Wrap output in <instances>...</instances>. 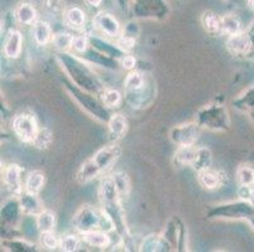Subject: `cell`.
Instances as JSON below:
<instances>
[{"label": "cell", "mask_w": 254, "mask_h": 252, "mask_svg": "<svg viewBox=\"0 0 254 252\" xmlns=\"http://www.w3.org/2000/svg\"><path fill=\"white\" fill-rule=\"evenodd\" d=\"M94 27L108 37H114L118 38L122 33V25L118 22L117 18L110 13L100 11L94 17Z\"/></svg>", "instance_id": "obj_14"}, {"label": "cell", "mask_w": 254, "mask_h": 252, "mask_svg": "<svg viewBox=\"0 0 254 252\" xmlns=\"http://www.w3.org/2000/svg\"><path fill=\"white\" fill-rule=\"evenodd\" d=\"M195 122L200 129L224 133L230 128L229 111L223 103H207L201 108H198L195 115Z\"/></svg>", "instance_id": "obj_4"}, {"label": "cell", "mask_w": 254, "mask_h": 252, "mask_svg": "<svg viewBox=\"0 0 254 252\" xmlns=\"http://www.w3.org/2000/svg\"><path fill=\"white\" fill-rule=\"evenodd\" d=\"M11 129L19 140L32 144L39 130L37 119L31 114H18L11 121Z\"/></svg>", "instance_id": "obj_9"}, {"label": "cell", "mask_w": 254, "mask_h": 252, "mask_svg": "<svg viewBox=\"0 0 254 252\" xmlns=\"http://www.w3.org/2000/svg\"><path fill=\"white\" fill-rule=\"evenodd\" d=\"M39 240H41V245L46 247L47 250H56L60 247V242L61 239H59L53 231L51 232H42L39 233Z\"/></svg>", "instance_id": "obj_45"}, {"label": "cell", "mask_w": 254, "mask_h": 252, "mask_svg": "<svg viewBox=\"0 0 254 252\" xmlns=\"http://www.w3.org/2000/svg\"><path fill=\"white\" fill-rule=\"evenodd\" d=\"M247 32H248V33H254V22L252 23V25L249 27V29Z\"/></svg>", "instance_id": "obj_55"}, {"label": "cell", "mask_w": 254, "mask_h": 252, "mask_svg": "<svg viewBox=\"0 0 254 252\" xmlns=\"http://www.w3.org/2000/svg\"><path fill=\"white\" fill-rule=\"evenodd\" d=\"M212 165V152L209 148L200 147L196 149L195 159L192 161V168L196 173H200L205 169H209Z\"/></svg>", "instance_id": "obj_27"}, {"label": "cell", "mask_w": 254, "mask_h": 252, "mask_svg": "<svg viewBox=\"0 0 254 252\" xmlns=\"http://www.w3.org/2000/svg\"><path fill=\"white\" fill-rule=\"evenodd\" d=\"M201 24L209 34H221V17L215 11H204L201 15Z\"/></svg>", "instance_id": "obj_32"}, {"label": "cell", "mask_w": 254, "mask_h": 252, "mask_svg": "<svg viewBox=\"0 0 254 252\" xmlns=\"http://www.w3.org/2000/svg\"><path fill=\"white\" fill-rule=\"evenodd\" d=\"M196 147H179V149L175 152L173 161L177 166H191L192 161L195 159Z\"/></svg>", "instance_id": "obj_37"}, {"label": "cell", "mask_w": 254, "mask_h": 252, "mask_svg": "<svg viewBox=\"0 0 254 252\" xmlns=\"http://www.w3.org/2000/svg\"><path fill=\"white\" fill-rule=\"evenodd\" d=\"M81 239L84 244L90 247H96V249H106L112 245V237L110 233L101 230H92L89 232L81 233Z\"/></svg>", "instance_id": "obj_22"}, {"label": "cell", "mask_w": 254, "mask_h": 252, "mask_svg": "<svg viewBox=\"0 0 254 252\" xmlns=\"http://www.w3.org/2000/svg\"><path fill=\"white\" fill-rule=\"evenodd\" d=\"M101 208H94L90 204H84L78 208L73 214L72 223L78 233L89 232L92 230H99Z\"/></svg>", "instance_id": "obj_8"}, {"label": "cell", "mask_w": 254, "mask_h": 252, "mask_svg": "<svg viewBox=\"0 0 254 252\" xmlns=\"http://www.w3.org/2000/svg\"><path fill=\"white\" fill-rule=\"evenodd\" d=\"M226 179H228V177H226L225 173L221 172V170L212 169V168L197 173L198 184L207 191L220 189L226 183Z\"/></svg>", "instance_id": "obj_16"}, {"label": "cell", "mask_w": 254, "mask_h": 252, "mask_svg": "<svg viewBox=\"0 0 254 252\" xmlns=\"http://www.w3.org/2000/svg\"><path fill=\"white\" fill-rule=\"evenodd\" d=\"M226 1H229L232 4H243L247 3V0H226Z\"/></svg>", "instance_id": "obj_52"}, {"label": "cell", "mask_w": 254, "mask_h": 252, "mask_svg": "<svg viewBox=\"0 0 254 252\" xmlns=\"http://www.w3.org/2000/svg\"><path fill=\"white\" fill-rule=\"evenodd\" d=\"M226 50L230 54L235 55V57H240V55H249L253 52V45H252L251 34L247 31L240 32L238 34H233V36H228L226 39Z\"/></svg>", "instance_id": "obj_13"}, {"label": "cell", "mask_w": 254, "mask_h": 252, "mask_svg": "<svg viewBox=\"0 0 254 252\" xmlns=\"http://www.w3.org/2000/svg\"><path fill=\"white\" fill-rule=\"evenodd\" d=\"M18 201H19V205L23 214L27 217L38 216L45 209L42 201L39 200L38 194L36 193L24 191L20 196H18Z\"/></svg>", "instance_id": "obj_17"}, {"label": "cell", "mask_w": 254, "mask_h": 252, "mask_svg": "<svg viewBox=\"0 0 254 252\" xmlns=\"http://www.w3.org/2000/svg\"><path fill=\"white\" fill-rule=\"evenodd\" d=\"M119 6V9L123 13H129L130 11V6H131V0H115Z\"/></svg>", "instance_id": "obj_50"}, {"label": "cell", "mask_w": 254, "mask_h": 252, "mask_svg": "<svg viewBox=\"0 0 254 252\" xmlns=\"http://www.w3.org/2000/svg\"><path fill=\"white\" fill-rule=\"evenodd\" d=\"M64 20L66 25L75 31H80L86 24V14L84 9H81L77 5L67 6L64 14Z\"/></svg>", "instance_id": "obj_23"}, {"label": "cell", "mask_w": 254, "mask_h": 252, "mask_svg": "<svg viewBox=\"0 0 254 252\" xmlns=\"http://www.w3.org/2000/svg\"><path fill=\"white\" fill-rule=\"evenodd\" d=\"M108 135L113 143H117L126 136L128 131V120L122 114H113L108 121Z\"/></svg>", "instance_id": "obj_21"}, {"label": "cell", "mask_w": 254, "mask_h": 252, "mask_svg": "<svg viewBox=\"0 0 254 252\" xmlns=\"http://www.w3.org/2000/svg\"><path fill=\"white\" fill-rule=\"evenodd\" d=\"M89 48V34H77V36H73L72 48H71V50H72L76 54H84Z\"/></svg>", "instance_id": "obj_44"}, {"label": "cell", "mask_w": 254, "mask_h": 252, "mask_svg": "<svg viewBox=\"0 0 254 252\" xmlns=\"http://www.w3.org/2000/svg\"><path fill=\"white\" fill-rule=\"evenodd\" d=\"M46 183V175L41 170H33L28 173L24 180V191L31 192V193L38 194L42 191Z\"/></svg>", "instance_id": "obj_34"}, {"label": "cell", "mask_w": 254, "mask_h": 252, "mask_svg": "<svg viewBox=\"0 0 254 252\" xmlns=\"http://www.w3.org/2000/svg\"><path fill=\"white\" fill-rule=\"evenodd\" d=\"M15 20L23 25H33L37 22L38 14L37 9L29 3H22L17 6L14 11Z\"/></svg>", "instance_id": "obj_25"}, {"label": "cell", "mask_w": 254, "mask_h": 252, "mask_svg": "<svg viewBox=\"0 0 254 252\" xmlns=\"http://www.w3.org/2000/svg\"><path fill=\"white\" fill-rule=\"evenodd\" d=\"M237 182L239 186L254 187V168L249 164H240L237 169Z\"/></svg>", "instance_id": "obj_41"}, {"label": "cell", "mask_w": 254, "mask_h": 252, "mask_svg": "<svg viewBox=\"0 0 254 252\" xmlns=\"http://www.w3.org/2000/svg\"><path fill=\"white\" fill-rule=\"evenodd\" d=\"M254 187H248V186H239L238 187V198L239 200H244V201H249L252 196V192H253Z\"/></svg>", "instance_id": "obj_49"}, {"label": "cell", "mask_w": 254, "mask_h": 252, "mask_svg": "<svg viewBox=\"0 0 254 252\" xmlns=\"http://www.w3.org/2000/svg\"><path fill=\"white\" fill-rule=\"evenodd\" d=\"M20 213H23V212L22 209H20L18 197L8 201V202L3 205V208H1V217H3L4 221H5L6 223H9V225H15L18 219H19Z\"/></svg>", "instance_id": "obj_33"}, {"label": "cell", "mask_w": 254, "mask_h": 252, "mask_svg": "<svg viewBox=\"0 0 254 252\" xmlns=\"http://www.w3.org/2000/svg\"><path fill=\"white\" fill-rule=\"evenodd\" d=\"M254 216V207L249 201L239 200L226 202L211 207L207 212V218L225 219V221H249Z\"/></svg>", "instance_id": "obj_5"}, {"label": "cell", "mask_w": 254, "mask_h": 252, "mask_svg": "<svg viewBox=\"0 0 254 252\" xmlns=\"http://www.w3.org/2000/svg\"><path fill=\"white\" fill-rule=\"evenodd\" d=\"M170 251H187L186 225L179 218L172 217L162 233Z\"/></svg>", "instance_id": "obj_7"}, {"label": "cell", "mask_w": 254, "mask_h": 252, "mask_svg": "<svg viewBox=\"0 0 254 252\" xmlns=\"http://www.w3.org/2000/svg\"><path fill=\"white\" fill-rule=\"evenodd\" d=\"M81 55H84V59L89 62L90 64L100 66L105 69H109V71H117V69H119V67H122L120 66L119 59L113 58L110 55L104 54V53L94 50L92 47H90L89 50Z\"/></svg>", "instance_id": "obj_19"}, {"label": "cell", "mask_w": 254, "mask_h": 252, "mask_svg": "<svg viewBox=\"0 0 254 252\" xmlns=\"http://www.w3.org/2000/svg\"><path fill=\"white\" fill-rule=\"evenodd\" d=\"M8 247H10L11 251H34V245L31 242H27L25 240H13V241L5 242Z\"/></svg>", "instance_id": "obj_46"}, {"label": "cell", "mask_w": 254, "mask_h": 252, "mask_svg": "<svg viewBox=\"0 0 254 252\" xmlns=\"http://www.w3.org/2000/svg\"><path fill=\"white\" fill-rule=\"evenodd\" d=\"M139 251L142 252H158V251H170L167 244L162 235L151 233L145 236L139 245Z\"/></svg>", "instance_id": "obj_24"}, {"label": "cell", "mask_w": 254, "mask_h": 252, "mask_svg": "<svg viewBox=\"0 0 254 252\" xmlns=\"http://www.w3.org/2000/svg\"><path fill=\"white\" fill-rule=\"evenodd\" d=\"M122 152H123L122 148L117 143H113V144L106 145V147L99 149L91 156V160L92 163L95 164V166L99 169V172L101 173V175H103L108 170L112 169V166L117 163L118 159L122 155Z\"/></svg>", "instance_id": "obj_11"}, {"label": "cell", "mask_w": 254, "mask_h": 252, "mask_svg": "<svg viewBox=\"0 0 254 252\" xmlns=\"http://www.w3.org/2000/svg\"><path fill=\"white\" fill-rule=\"evenodd\" d=\"M101 175V173L99 172V169L95 166V164L92 163L91 158L87 159L85 163L81 164L80 169L76 173V180H77L80 184H86L90 183L91 180L96 179Z\"/></svg>", "instance_id": "obj_28"}, {"label": "cell", "mask_w": 254, "mask_h": 252, "mask_svg": "<svg viewBox=\"0 0 254 252\" xmlns=\"http://www.w3.org/2000/svg\"><path fill=\"white\" fill-rule=\"evenodd\" d=\"M99 200L101 209L110 216L115 225V232L119 236L124 250H128V241L130 240L128 226L126 221V213L123 208V200L120 198L112 177H105L99 187Z\"/></svg>", "instance_id": "obj_2"}, {"label": "cell", "mask_w": 254, "mask_h": 252, "mask_svg": "<svg viewBox=\"0 0 254 252\" xmlns=\"http://www.w3.org/2000/svg\"><path fill=\"white\" fill-rule=\"evenodd\" d=\"M22 166L18 164L13 163L9 164L4 168L3 172V180L5 184L6 189L10 192L14 197H18L23 193V183H22Z\"/></svg>", "instance_id": "obj_15"}, {"label": "cell", "mask_w": 254, "mask_h": 252, "mask_svg": "<svg viewBox=\"0 0 254 252\" xmlns=\"http://www.w3.org/2000/svg\"><path fill=\"white\" fill-rule=\"evenodd\" d=\"M42 8L46 14L52 18L64 17L66 10V3L64 0H42Z\"/></svg>", "instance_id": "obj_39"}, {"label": "cell", "mask_w": 254, "mask_h": 252, "mask_svg": "<svg viewBox=\"0 0 254 252\" xmlns=\"http://www.w3.org/2000/svg\"><path fill=\"white\" fill-rule=\"evenodd\" d=\"M99 97L108 108H117L123 102V95L115 89H104Z\"/></svg>", "instance_id": "obj_38"}, {"label": "cell", "mask_w": 254, "mask_h": 252, "mask_svg": "<svg viewBox=\"0 0 254 252\" xmlns=\"http://www.w3.org/2000/svg\"><path fill=\"white\" fill-rule=\"evenodd\" d=\"M23 50V36L17 29H10L8 32L5 42L3 46L4 55L9 59H17L22 54Z\"/></svg>", "instance_id": "obj_20"}, {"label": "cell", "mask_w": 254, "mask_h": 252, "mask_svg": "<svg viewBox=\"0 0 254 252\" xmlns=\"http://www.w3.org/2000/svg\"><path fill=\"white\" fill-rule=\"evenodd\" d=\"M89 42H90V47H92L94 50H99V52L104 53L106 55H110L113 58L122 59L124 55L127 54L117 43H110L109 41L101 38L99 36H94V34H89Z\"/></svg>", "instance_id": "obj_18"}, {"label": "cell", "mask_w": 254, "mask_h": 252, "mask_svg": "<svg viewBox=\"0 0 254 252\" xmlns=\"http://www.w3.org/2000/svg\"><path fill=\"white\" fill-rule=\"evenodd\" d=\"M82 239H80L77 235H66L61 237V242H60V249L64 252H75L77 251L80 245H81Z\"/></svg>", "instance_id": "obj_43"}, {"label": "cell", "mask_w": 254, "mask_h": 252, "mask_svg": "<svg viewBox=\"0 0 254 252\" xmlns=\"http://www.w3.org/2000/svg\"><path fill=\"white\" fill-rule=\"evenodd\" d=\"M233 106L240 112H252L254 111V86L248 87L244 90L238 97L233 101Z\"/></svg>", "instance_id": "obj_30"}, {"label": "cell", "mask_w": 254, "mask_h": 252, "mask_svg": "<svg viewBox=\"0 0 254 252\" xmlns=\"http://www.w3.org/2000/svg\"><path fill=\"white\" fill-rule=\"evenodd\" d=\"M36 223L39 233L55 231V227H56V214L53 213L52 211H50V209H43L38 216H36Z\"/></svg>", "instance_id": "obj_35"}, {"label": "cell", "mask_w": 254, "mask_h": 252, "mask_svg": "<svg viewBox=\"0 0 254 252\" xmlns=\"http://www.w3.org/2000/svg\"><path fill=\"white\" fill-rule=\"evenodd\" d=\"M249 202H251V204L254 207V189H253V192H252V196H251V198H249Z\"/></svg>", "instance_id": "obj_54"}, {"label": "cell", "mask_w": 254, "mask_h": 252, "mask_svg": "<svg viewBox=\"0 0 254 252\" xmlns=\"http://www.w3.org/2000/svg\"><path fill=\"white\" fill-rule=\"evenodd\" d=\"M156 97V86L152 78H149L148 83L142 90L135 92H124V100L130 107L135 110L148 107L154 101Z\"/></svg>", "instance_id": "obj_12"}, {"label": "cell", "mask_w": 254, "mask_h": 252, "mask_svg": "<svg viewBox=\"0 0 254 252\" xmlns=\"http://www.w3.org/2000/svg\"><path fill=\"white\" fill-rule=\"evenodd\" d=\"M56 59L71 82L80 89L91 92L96 96H99L100 92L105 89L100 78L90 67L91 64L80 58L76 53L72 54L71 52H59Z\"/></svg>", "instance_id": "obj_1"}, {"label": "cell", "mask_w": 254, "mask_h": 252, "mask_svg": "<svg viewBox=\"0 0 254 252\" xmlns=\"http://www.w3.org/2000/svg\"><path fill=\"white\" fill-rule=\"evenodd\" d=\"M198 129L195 121L177 125L171 129L170 140L177 147H192L197 142Z\"/></svg>", "instance_id": "obj_10"}, {"label": "cell", "mask_w": 254, "mask_h": 252, "mask_svg": "<svg viewBox=\"0 0 254 252\" xmlns=\"http://www.w3.org/2000/svg\"><path fill=\"white\" fill-rule=\"evenodd\" d=\"M122 36L129 37V38H133L137 41L138 36H139V27H138V23L134 20H130V22L127 23L124 25V28L122 29Z\"/></svg>", "instance_id": "obj_47"}, {"label": "cell", "mask_w": 254, "mask_h": 252, "mask_svg": "<svg viewBox=\"0 0 254 252\" xmlns=\"http://www.w3.org/2000/svg\"><path fill=\"white\" fill-rule=\"evenodd\" d=\"M247 5L249 6L251 10L254 11V0H247Z\"/></svg>", "instance_id": "obj_53"}, {"label": "cell", "mask_w": 254, "mask_h": 252, "mask_svg": "<svg viewBox=\"0 0 254 252\" xmlns=\"http://www.w3.org/2000/svg\"><path fill=\"white\" fill-rule=\"evenodd\" d=\"M130 11L135 19L165 20L170 15L166 0H131Z\"/></svg>", "instance_id": "obj_6"}, {"label": "cell", "mask_w": 254, "mask_h": 252, "mask_svg": "<svg viewBox=\"0 0 254 252\" xmlns=\"http://www.w3.org/2000/svg\"><path fill=\"white\" fill-rule=\"evenodd\" d=\"M120 66H122V68L127 69V71H133L137 66V58L130 53H127L123 58L120 59Z\"/></svg>", "instance_id": "obj_48"}, {"label": "cell", "mask_w": 254, "mask_h": 252, "mask_svg": "<svg viewBox=\"0 0 254 252\" xmlns=\"http://www.w3.org/2000/svg\"><path fill=\"white\" fill-rule=\"evenodd\" d=\"M110 177L117 187L120 198L123 201L128 200L129 194H130V179H129L128 174L124 172H115Z\"/></svg>", "instance_id": "obj_36"}, {"label": "cell", "mask_w": 254, "mask_h": 252, "mask_svg": "<svg viewBox=\"0 0 254 252\" xmlns=\"http://www.w3.org/2000/svg\"><path fill=\"white\" fill-rule=\"evenodd\" d=\"M249 114H251L252 120H253V122H254V111H252V112H249Z\"/></svg>", "instance_id": "obj_57"}, {"label": "cell", "mask_w": 254, "mask_h": 252, "mask_svg": "<svg viewBox=\"0 0 254 252\" xmlns=\"http://www.w3.org/2000/svg\"><path fill=\"white\" fill-rule=\"evenodd\" d=\"M33 38L38 46H47L52 42V28L47 20H37L33 24Z\"/></svg>", "instance_id": "obj_26"}, {"label": "cell", "mask_w": 254, "mask_h": 252, "mask_svg": "<svg viewBox=\"0 0 254 252\" xmlns=\"http://www.w3.org/2000/svg\"><path fill=\"white\" fill-rule=\"evenodd\" d=\"M86 1V4L89 6H91V8H99V6L103 4V0H85Z\"/></svg>", "instance_id": "obj_51"}, {"label": "cell", "mask_w": 254, "mask_h": 252, "mask_svg": "<svg viewBox=\"0 0 254 252\" xmlns=\"http://www.w3.org/2000/svg\"><path fill=\"white\" fill-rule=\"evenodd\" d=\"M243 32V23L235 14H225L221 17V34L233 36Z\"/></svg>", "instance_id": "obj_31"}, {"label": "cell", "mask_w": 254, "mask_h": 252, "mask_svg": "<svg viewBox=\"0 0 254 252\" xmlns=\"http://www.w3.org/2000/svg\"><path fill=\"white\" fill-rule=\"evenodd\" d=\"M249 225H251L252 226V227H253V230H254V216L253 217H252V218L251 219H249Z\"/></svg>", "instance_id": "obj_56"}, {"label": "cell", "mask_w": 254, "mask_h": 252, "mask_svg": "<svg viewBox=\"0 0 254 252\" xmlns=\"http://www.w3.org/2000/svg\"><path fill=\"white\" fill-rule=\"evenodd\" d=\"M52 143H53V133L51 131V129L39 128L38 133H37L32 145H33L34 148H37V149L45 150V149H48Z\"/></svg>", "instance_id": "obj_42"}, {"label": "cell", "mask_w": 254, "mask_h": 252, "mask_svg": "<svg viewBox=\"0 0 254 252\" xmlns=\"http://www.w3.org/2000/svg\"><path fill=\"white\" fill-rule=\"evenodd\" d=\"M72 34L67 33V32H59V33L53 34L52 45L59 52H70L72 48Z\"/></svg>", "instance_id": "obj_40"}, {"label": "cell", "mask_w": 254, "mask_h": 252, "mask_svg": "<svg viewBox=\"0 0 254 252\" xmlns=\"http://www.w3.org/2000/svg\"><path fill=\"white\" fill-rule=\"evenodd\" d=\"M148 81L149 78L145 77L139 71H135V69L129 71L126 80H124V92L139 91L148 83Z\"/></svg>", "instance_id": "obj_29"}, {"label": "cell", "mask_w": 254, "mask_h": 252, "mask_svg": "<svg viewBox=\"0 0 254 252\" xmlns=\"http://www.w3.org/2000/svg\"><path fill=\"white\" fill-rule=\"evenodd\" d=\"M62 85H64L66 92L70 95L71 99H72V100L75 101L87 115H90V116H91L92 119H95L96 121L103 122V124H108V121H109L113 114H110L109 108L101 102V100H98V99H96V95L80 89V87H77L76 85H73L71 81L64 80L62 81Z\"/></svg>", "instance_id": "obj_3"}]
</instances>
